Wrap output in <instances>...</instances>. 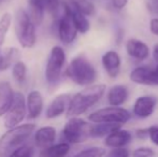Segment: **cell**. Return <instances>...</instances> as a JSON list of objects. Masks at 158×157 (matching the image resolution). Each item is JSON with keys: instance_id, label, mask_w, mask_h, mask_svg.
Here are the masks:
<instances>
[{"instance_id": "obj_1", "label": "cell", "mask_w": 158, "mask_h": 157, "mask_svg": "<svg viewBox=\"0 0 158 157\" xmlns=\"http://www.w3.org/2000/svg\"><path fill=\"white\" fill-rule=\"evenodd\" d=\"M104 92V84H93L90 86H86L84 89L71 97L68 110L66 112L67 116L69 118H77L81 114L85 113L102 98Z\"/></svg>"}, {"instance_id": "obj_2", "label": "cell", "mask_w": 158, "mask_h": 157, "mask_svg": "<svg viewBox=\"0 0 158 157\" xmlns=\"http://www.w3.org/2000/svg\"><path fill=\"white\" fill-rule=\"evenodd\" d=\"M35 124H23L11 128L0 138V157H9L13 152L25 145V142L35 131Z\"/></svg>"}, {"instance_id": "obj_3", "label": "cell", "mask_w": 158, "mask_h": 157, "mask_svg": "<svg viewBox=\"0 0 158 157\" xmlns=\"http://www.w3.org/2000/svg\"><path fill=\"white\" fill-rule=\"evenodd\" d=\"M66 76L77 85L90 86L97 80V71L87 58L77 56L67 67Z\"/></svg>"}, {"instance_id": "obj_4", "label": "cell", "mask_w": 158, "mask_h": 157, "mask_svg": "<svg viewBox=\"0 0 158 157\" xmlns=\"http://www.w3.org/2000/svg\"><path fill=\"white\" fill-rule=\"evenodd\" d=\"M14 31L22 48H31L37 42L35 25L24 9H19L15 13Z\"/></svg>"}, {"instance_id": "obj_5", "label": "cell", "mask_w": 158, "mask_h": 157, "mask_svg": "<svg viewBox=\"0 0 158 157\" xmlns=\"http://www.w3.org/2000/svg\"><path fill=\"white\" fill-rule=\"evenodd\" d=\"M92 126L80 118H70L63 129L64 142L69 144H77L90 137Z\"/></svg>"}, {"instance_id": "obj_6", "label": "cell", "mask_w": 158, "mask_h": 157, "mask_svg": "<svg viewBox=\"0 0 158 157\" xmlns=\"http://www.w3.org/2000/svg\"><path fill=\"white\" fill-rule=\"evenodd\" d=\"M66 64V53L61 46H54L51 50L45 66V80L48 85H55L60 80Z\"/></svg>"}, {"instance_id": "obj_7", "label": "cell", "mask_w": 158, "mask_h": 157, "mask_svg": "<svg viewBox=\"0 0 158 157\" xmlns=\"http://www.w3.org/2000/svg\"><path fill=\"white\" fill-rule=\"evenodd\" d=\"M88 119L95 124L110 123L123 125L130 119V113L121 107H106L90 113Z\"/></svg>"}, {"instance_id": "obj_8", "label": "cell", "mask_w": 158, "mask_h": 157, "mask_svg": "<svg viewBox=\"0 0 158 157\" xmlns=\"http://www.w3.org/2000/svg\"><path fill=\"white\" fill-rule=\"evenodd\" d=\"M27 113L26 98L22 93H14V98L9 111L3 116V125L6 128H14L24 121Z\"/></svg>"}, {"instance_id": "obj_9", "label": "cell", "mask_w": 158, "mask_h": 157, "mask_svg": "<svg viewBox=\"0 0 158 157\" xmlns=\"http://www.w3.org/2000/svg\"><path fill=\"white\" fill-rule=\"evenodd\" d=\"M77 32L79 30H77L72 17L67 11L64 10L63 15L57 21V34H58L59 40L66 45L71 44L77 38Z\"/></svg>"}, {"instance_id": "obj_10", "label": "cell", "mask_w": 158, "mask_h": 157, "mask_svg": "<svg viewBox=\"0 0 158 157\" xmlns=\"http://www.w3.org/2000/svg\"><path fill=\"white\" fill-rule=\"evenodd\" d=\"M157 105V99L153 96H141L138 97L133 105V114L140 118H150L155 111Z\"/></svg>"}, {"instance_id": "obj_11", "label": "cell", "mask_w": 158, "mask_h": 157, "mask_svg": "<svg viewBox=\"0 0 158 157\" xmlns=\"http://www.w3.org/2000/svg\"><path fill=\"white\" fill-rule=\"evenodd\" d=\"M71 100V96L69 94H61L56 96L50 103L45 111V116L48 119L56 118L67 112L69 103Z\"/></svg>"}, {"instance_id": "obj_12", "label": "cell", "mask_w": 158, "mask_h": 157, "mask_svg": "<svg viewBox=\"0 0 158 157\" xmlns=\"http://www.w3.org/2000/svg\"><path fill=\"white\" fill-rule=\"evenodd\" d=\"M102 66L111 79H115L121 71V57L115 51H108L102 56Z\"/></svg>"}, {"instance_id": "obj_13", "label": "cell", "mask_w": 158, "mask_h": 157, "mask_svg": "<svg viewBox=\"0 0 158 157\" xmlns=\"http://www.w3.org/2000/svg\"><path fill=\"white\" fill-rule=\"evenodd\" d=\"M130 80L135 84L145 86H155L154 68L148 66H140L131 71Z\"/></svg>"}, {"instance_id": "obj_14", "label": "cell", "mask_w": 158, "mask_h": 157, "mask_svg": "<svg viewBox=\"0 0 158 157\" xmlns=\"http://www.w3.org/2000/svg\"><path fill=\"white\" fill-rule=\"evenodd\" d=\"M131 139H132V136L128 130L117 129L111 134H109L108 137H106L104 144L106 147H111V149H121V147H125L127 144H129Z\"/></svg>"}, {"instance_id": "obj_15", "label": "cell", "mask_w": 158, "mask_h": 157, "mask_svg": "<svg viewBox=\"0 0 158 157\" xmlns=\"http://www.w3.org/2000/svg\"><path fill=\"white\" fill-rule=\"evenodd\" d=\"M56 140V129L52 126H44L35 132V143L40 149H46L54 144Z\"/></svg>"}, {"instance_id": "obj_16", "label": "cell", "mask_w": 158, "mask_h": 157, "mask_svg": "<svg viewBox=\"0 0 158 157\" xmlns=\"http://www.w3.org/2000/svg\"><path fill=\"white\" fill-rule=\"evenodd\" d=\"M26 103H27L28 118L35 119L41 115L43 110V97L39 90H31L28 94Z\"/></svg>"}, {"instance_id": "obj_17", "label": "cell", "mask_w": 158, "mask_h": 157, "mask_svg": "<svg viewBox=\"0 0 158 157\" xmlns=\"http://www.w3.org/2000/svg\"><path fill=\"white\" fill-rule=\"evenodd\" d=\"M63 9L64 11H67V12L70 14V16L72 17L73 22H74L79 32H81V34H86V32L89 30L90 24H89V21L87 19V16H85L83 13L77 11V9L71 6L67 0L63 2Z\"/></svg>"}, {"instance_id": "obj_18", "label": "cell", "mask_w": 158, "mask_h": 157, "mask_svg": "<svg viewBox=\"0 0 158 157\" xmlns=\"http://www.w3.org/2000/svg\"><path fill=\"white\" fill-rule=\"evenodd\" d=\"M126 52L132 58L144 60L150 55V48L141 40L129 39L126 43Z\"/></svg>"}, {"instance_id": "obj_19", "label": "cell", "mask_w": 158, "mask_h": 157, "mask_svg": "<svg viewBox=\"0 0 158 157\" xmlns=\"http://www.w3.org/2000/svg\"><path fill=\"white\" fill-rule=\"evenodd\" d=\"M14 98L12 86L8 82H0V116L3 118L9 111Z\"/></svg>"}, {"instance_id": "obj_20", "label": "cell", "mask_w": 158, "mask_h": 157, "mask_svg": "<svg viewBox=\"0 0 158 157\" xmlns=\"http://www.w3.org/2000/svg\"><path fill=\"white\" fill-rule=\"evenodd\" d=\"M128 98V89L125 85L117 84L109 89L108 92V102L111 107H121L126 102Z\"/></svg>"}, {"instance_id": "obj_21", "label": "cell", "mask_w": 158, "mask_h": 157, "mask_svg": "<svg viewBox=\"0 0 158 157\" xmlns=\"http://www.w3.org/2000/svg\"><path fill=\"white\" fill-rule=\"evenodd\" d=\"M44 12H45V8H44L43 0H28L27 13L35 26H39L42 24Z\"/></svg>"}, {"instance_id": "obj_22", "label": "cell", "mask_w": 158, "mask_h": 157, "mask_svg": "<svg viewBox=\"0 0 158 157\" xmlns=\"http://www.w3.org/2000/svg\"><path fill=\"white\" fill-rule=\"evenodd\" d=\"M121 124H110V123H99L93 125L90 128V137L94 138H101V137H108L113 131L121 129Z\"/></svg>"}, {"instance_id": "obj_23", "label": "cell", "mask_w": 158, "mask_h": 157, "mask_svg": "<svg viewBox=\"0 0 158 157\" xmlns=\"http://www.w3.org/2000/svg\"><path fill=\"white\" fill-rule=\"evenodd\" d=\"M69 151H70V144L67 142H60L42 150L39 157H66Z\"/></svg>"}, {"instance_id": "obj_24", "label": "cell", "mask_w": 158, "mask_h": 157, "mask_svg": "<svg viewBox=\"0 0 158 157\" xmlns=\"http://www.w3.org/2000/svg\"><path fill=\"white\" fill-rule=\"evenodd\" d=\"M21 58V52L16 48H8L2 52V64L1 71L12 68Z\"/></svg>"}, {"instance_id": "obj_25", "label": "cell", "mask_w": 158, "mask_h": 157, "mask_svg": "<svg viewBox=\"0 0 158 157\" xmlns=\"http://www.w3.org/2000/svg\"><path fill=\"white\" fill-rule=\"evenodd\" d=\"M77 11L83 13L85 16H93L96 13V8L90 0H67Z\"/></svg>"}, {"instance_id": "obj_26", "label": "cell", "mask_w": 158, "mask_h": 157, "mask_svg": "<svg viewBox=\"0 0 158 157\" xmlns=\"http://www.w3.org/2000/svg\"><path fill=\"white\" fill-rule=\"evenodd\" d=\"M12 24V15L10 13H4L0 19V52H1V48L4 43V40L8 35V31L10 29V26Z\"/></svg>"}, {"instance_id": "obj_27", "label": "cell", "mask_w": 158, "mask_h": 157, "mask_svg": "<svg viewBox=\"0 0 158 157\" xmlns=\"http://www.w3.org/2000/svg\"><path fill=\"white\" fill-rule=\"evenodd\" d=\"M12 76L19 84L24 83L27 76V66L23 61H17L12 67Z\"/></svg>"}, {"instance_id": "obj_28", "label": "cell", "mask_w": 158, "mask_h": 157, "mask_svg": "<svg viewBox=\"0 0 158 157\" xmlns=\"http://www.w3.org/2000/svg\"><path fill=\"white\" fill-rule=\"evenodd\" d=\"M43 4L46 12L50 13L54 17L57 16V14L59 13V10L63 6L61 0H43Z\"/></svg>"}, {"instance_id": "obj_29", "label": "cell", "mask_w": 158, "mask_h": 157, "mask_svg": "<svg viewBox=\"0 0 158 157\" xmlns=\"http://www.w3.org/2000/svg\"><path fill=\"white\" fill-rule=\"evenodd\" d=\"M104 155H106V150L99 147H94L83 150L73 157H103Z\"/></svg>"}, {"instance_id": "obj_30", "label": "cell", "mask_w": 158, "mask_h": 157, "mask_svg": "<svg viewBox=\"0 0 158 157\" xmlns=\"http://www.w3.org/2000/svg\"><path fill=\"white\" fill-rule=\"evenodd\" d=\"M33 154H35V149L32 145L25 144L15 152H13L9 157H33Z\"/></svg>"}, {"instance_id": "obj_31", "label": "cell", "mask_w": 158, "mask_h": 157, "mask_svg": "<svg viewBox=\"0 0 158 157\" xmlns=\"http://www.w3.org/2000/svg\"><path fill=\"white\" fill-rule=\"evenodd\" d=\"M155 155V152L151 147H138L132 152V157H153Z\"/></svg>"}, {"instance_id": "obj_32", "label": "cell", "mask_w": 158, "mask_h": 157, "mask_svg": "<svg viewBox=\"0 0 158 157\" xmlns=\"http://www.w3.org/2000/svg\"><path fill=\"white\" fill-rule=\"evenodd\" d=\"M129 151L126 147H121V149H112L106 157H129Z\"/></svg>"}, {"instance_id": "obj_33", "label": "cell", "mask_w": 158, "mask_h": 157, "mask_svg": "<svg viewBox=\"0 0 158 157\" xmlns=\"http://www.w3.org/2000/svg\"><path fill=\"white\" fill-rule=\"evenodd\" d=\"M148 138L154 143L155 145L158 147V125H153L148 128Z\"/></svg>"}, {"instance_id": "obj_34", "label": "cell", "mask_w": 158, "mask_h": 157, "mask_svg": "<svg viewBox=\"0 0 158 157\" xmlns=\"http://www.w3.org/2000/svg\"><path fill=\"white\" fill-rule=\"evenodd\" d=\"M153 57L156 61V67L154 68V76H155V86H158V45L154 46L153 50Z\"/></svg>"}, {"instance_id": "obj_35", "label": "cell", "mask_w": 158, "mask_h": 157, "mask_svg": "<svg viewBox=\"0 0 158 157\" xmlns=\"http://www.w3.org/2000/svg\"><path fill=\"white\" fill-rule=\"evenodd\" d=\"M150 29L151 32L155 36H158V17H154L150 22Z\"/></svg>"}, {"instance_id": "obj_36", "label": "cell", "mask_w": 158, "mask_h": 157, "mask_svg": "<svg viewBox=\"0 0 158 157\" xmlns=\"http://www.w3.org/2000/svg\"><path fill=\"white\" fill-rule=\"evenodd\" d=\"M111 1H112V6L116 10H122L123 8H125L128 0H111Z\"/></svg>"}, {"instance_id": "obj_37", "label": "cell", "mask_w": 158, "mask_h": 157, "mask_svg": "<svg viewBox=\"0 0 158 157\" xmlns=\"http://www.w3.org/2000/svg\"><path fill=\"white\" fill-rule=\"evenodd\" d=\"M135 134H137V137L139 139H146V138H148V128H144V129H138Z\"/></svg>"}, {"instance_id": "obj_38", "label": "cell", "mask_w": 158, "mask_h": 157, "mask_svg": "<svg viewBox=\"0 0 158 157\" xmlns=\"http://www.w3.org/2000/svg\"><path fill=\"white\" fill-rule=\"evenodd\" d=\"M150 6L155 12L158 13V0H150Z\"/></svg>"}, {"instance_id": "obj_39", "label": "cell", "mask_w": 158, "mask_h": 157, "mask_svg": "<svg viewBox=\"0 0 158 157\" xmlns=\"http://www.w3.org/2000/svg\"><path fill=\"white\" fill-rule=\"evenodd\" d=\"M3 1H4V0H0V3H2Z\"/></svg>"}]
</instances>
